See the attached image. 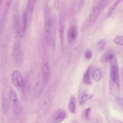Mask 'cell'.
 Wrapping results in <instances>:
<instances>
[{"mask_svg":"<svg viewBox=\"0 0 123 123\" xmlns=\"http://www.w3.org/2000/svg\"><path fill=\"white\" fill-rule=\"evenodd\" d=\"M110 73L109 87L111 94L116 98L120 95L119 70L117 60L115 56L110 62Z\"/></svg>","mask_w":123,"mask_h":123,"instance_id":"cell-1","label":"cell"},{"mask_svg":"<svg viewBox=\"0 0 123 123\" xmlns=\"http://www.w3.org/2000/svg\"><path fill=\"white\" fill-rule=\"evenodd\" d=\"M111 0H101L98 4L93 6V9L88 17L82 24L80 29L81 32H83L87 30L96 21Z\"/></svg>","mask_w":123,"mask_h":123,"instance_id":"cell-2","label":"cell"},{"mask_svg":"<svg viewBox=\"0 0 123 123\" xmlns=\"http://www.w3.org/2000/svg\"><path fill=\"white\" fill-rule=\"evenodd\" d=\"M53 20L50 17L49 11H46L44 21V34L46 41L48 43L54 42L53 40Z\"/></svg>","mask_w":123,"mask_h":123,"instance_id":"cell-3","label":"cell"},{"mask_svg":"<svg viewBox=\"0 0 123 123\" xmlns=\"http://www.w3.org/2000/svg\"><path fill=\"white\" fill-rule=\"evenodd\" d=\"M77 20L76 18L73 19L67 31V39L70 45L73 46L77 37Z\"/></svg>","mask_w":123,"mask_h":123,"instance_id":"cell-4","label":"cell"},{"mask_svg":"<svg viewBox=\"0 0 123 123\" xmlns=\"http://www.w3.org/2000/svg\"><path fill=\"white\" fill-rule=\"evenodd\" d=\"M21 36L15 34V40L13 47V58L15 64H19L22 60V53L21 49L20 38Z\"/></svg>","mask_w":123,"mask_h":123,"instance_id":"cell-5","label":"cell"},{"mask_svg":"<svg viewBox=\"0 0 123 123\" xmlns=\"http://www.w3.org/2000/svg\"><path fill=\"white\" fill-rule=\"evenodd\" d=\"M9 98L12 105L14 113L15 116H18L22 111V107L19 101L17 94L13 89L10 90Z\"/></svg>","mask_w":123,"mask_h":123,"instance_id":"cell-6","label":"cell"},{"mask_svg":"<svg viewBox=\"0 0 123 123\" xmlns=\"http://www.w3.org/2000/svg\"><path fill=\"white\" fill-rule=\"evenodd\" d=\"M42 73L43 81L45 84H46L49 78L50 70L49 63L46 58L43 59L42 62Z\"/></svg>","mask_w":123,"mask_h":123,"instance_id":"cell-7","label":"cell"},{"mask_svg":"<svg viewBox=\"0 0 123 123\" xmlns=\"http://www.w3.org/2000/svg\"><path fill=\"white\" fill-rule=\"evenodd\" d=\"M12 81L13 85L18 87H22L24 85L23 77L18 70H14L12 74Z\"/></svg>","mask_w":123,"mask_h":123,"instance_id":"cell-8","label":"cell"},{"mask_svg":"<svg viewBox=\"0 0 123 123\" xmlns=\"http://www.w3.org/2000/svg\"><path fill=\"white\" fill-rule=\"evenodd\" d=\"M67 114L63 109H59L56 110L52 116V120L54 123H59L63 121L66 117Z\"/></svg>","mask_w":123,"mask_h":123,"instance_id":"cell-9","label":"cell"},{"mask_svg":"<svg viewBox=\"0 0 123 123\" xmlns=\"http://www.w3.org/2000/svg\"><path fill=\"white\" fill-rule=\"evenodd\" d=\"M65 26V19L62 15H61L59 18V31L60 35V39L61 44L62 45L64 42V32Z\"/></svg>","mask_w":123,"mask_h":123,"instance_id":"cell-10","label":"cell"},{"mask_svg":"<svg viewBox=\"0 0 123 123\" xmlns=\"http://www.w3.org/2000/svg\"><path fill=\"white\" fill-rule=\"evenodd\" d=\"M27 24V12L26 10L24 11L23 14L22 24L21 25V35L22 36H24L25 33Z\"/></svg>","mask_w":123,"mask_h":123,"instance_id":"cell-11","label":"cell"},{"mask_svg":"<svg viewBox=\"0 0 123 123\" xmlns=\"http://www.w3.org/2000/svg\"><path fill=\"white\" fill-rule=\"evenodd\" d=\"M75 104H76V98L74 95H71L70 97L68 108L69 111L72 113H74L75 111Z\"/></svg>","mask_w":123,"mask_h":123,"instance_id":"cell-12","label":"cell"},{"mask_svg":"<svg viewBox=\"0 0 123 123\" xmlns=\"http://www.w3.org/2000/svg\"><path fill=\"white\" fill-rule=\"evenodd\" d=\"M115 56L114 54L111 52H108L103 54L100 59V61L102 63L110 62Z\"/></svg>","mask_w":123,"mask_h":123,"instance_id":"cell-13","label":"cell"},{"mask_svg":"<svg viewBox=\"0 0 123 123\" xmlns=\"http://www.w3.org/2000/svg\"><path fill=\"white\" fill-rule=\"evenodd\" d=\"M92 77H93V79L95 82H99L101 80L102 77L101 70L99 69H96L93 73Z\"/></svg>","mask_w":123,"mask_h":123,"instance_id":"cell-14","label":"cell"},{"mask_svg":"<svg viewBox=\"0 0 123 123\" xmlns=\"http://www.w3.org/2000/svg\"><path fill=\"white\" fill-rule=\"evenodd\" d=\"M91 71V67H89L86 70V72H85L84 77H83V79L86 85H90L91 84V81H90V73Z\"/></svg>","mask_w":123,"mask_h":123,"instance_id":"cell-15","label":"cell"},{"mask_svg":"<svg viewBox=\"0 0 123 123\" xmlns=\"http://www.w3.org/2000/svg\"><path fill=\"white\" fill-rule=\"evenodd\" d=\"M93 97V95L91 94H84L80 98L79 104L81 106L84 105L86 102L89 99H91Z\"/></svg>","mask_w":123,"mask_h":123,"instance_id":"cell-16","label":"cell"},{"mask_svg":"<svg viewBox=\"0 0 123 123\" xmlns=\"http://www.w3.org/2000/svg\"><path fill=\"white\" fill-rule=\"evenodd\" d=\"M36 0H28L27 3V11L32 13L34 9Z\"/></svg>","mask_w":123,"mask_h":123,"instance_id":"cell-17","label":"cell"},{"mask_svg":"<svg viewBox=\"0 0 123 123\" xmlns=\"http://www.w3.org/2000/svg\"><path fill=\"white\" fill-rule=\"evenodd\" d=\"M122 0H117L116 1V2L112 5V6L111 8V9L109 10V12H108L107 13L108 17H109V16H110L111 15V14L114 11V10L118 6L119 4L120 3V2H121Z\"/></svg>","mask_w":123,"mask_h":123,"instance_id":"cell-18","label":"cell"},{"mask_svg":"<svg viewBox=\"0 0 123 123\" xmlns=\"http://www.w3.org/2000/svg\"><path fill=\"white\" fill-rule=\"evenodd\" d=\"M114 43L117 45L123 46V35L118 36L116 37L113 40Z\"/></svg>","mask_w":123,"mask_h":123,"instance_id":"cell-19","label":"cell"},{"mask_svg":"<svg viewBox=\"0 0 123 123\" xmlns=\"http://www.w3.org/2000/svg\"><path fill=\"white\" fill-rule=\"evenodd\" d=\"M106 42L105 39H101L97 43V48L99 49H102L106 45Z\"/></svg>","mask_w":123,"mask_h":123,"instance_id":"cell-20","label":"cell"},{"mask_svg":"<svg viewBox=\"0 0 123 123\" xmlns=\"http://www.w3.org/2000/svg\"><path fill=\"white\" fill-rule=\"evenodd\" d=\"M93 54L91 50H87L85 53V57L87 60H90L92 58Z\"/></svg>","mask_w":123,"mask_h":123,"instance_id":"cell-21","label":"cell"},{"mask_svg":"<svg viewBox=\"0 0 123 123\" xmlns=\"http://www.w3.org/2000/svg\"><path fill=\"white\" fill-rule=\"evenodd\" d=\"M91 111V108H88L85 110L84 111V116L86 119H88L89 116V114Z\"/></svg>","mask_w":123,"mask_h":123,"instance_id":"cell-22","label":"cell"},{"mask_svg":"<svg viewBox=\"0 0 123 123\" xmlns=\"http://www.w3.org/2000/svg\"><path fill=\"white\" fill-rule=\"evenodd\" d=\"M53 3L55 8L56 10H58L60 5V0H53Z\"/></svg>","mask_w":123,"mask_h":123,"instance_id":"cell-23","label":"cell"},{"mask_svg":"<svg viewBox=\"0 0 123 123\" xmlns=\"http://www.w3.org/2000/svg\"><path fill=\"white\" fill-rule=\"evenodd\" d=\"M116 100L119 104L123 107V98H120L119 97L116 98Z\"/></svg>","mask_w":123,"mask_h":123,"instance_id":"cell-24","label":"cell"},{"mask_svg":"<svg viewBox=\"0 0 123 123\" xmlns=\"http://www.w3.org/2000/svg\"><path fill=\"white\" fill-rule=\"evenodd\" d=\"M111 123H123V122L114 118H112V119H111Z\"/></svg>","mask_w":123,"mask_h":123,"instance_id":"cell-25","label":"cell"},{"mask_svg":"<svg viewBox=\"0 0 123 123\" xmlns=\"http://www.w3.org/2000/svg\"><path fill=\"white\" fill-rule=\"evenodd\" d=\"M100 0H94V2H93V3H94V6H95V5H96L97 4H98L99 2V1H100Z\"/></svg>","mask_w":123,"mask_h":123,"instance_id":"cell-26","label":"cell"},{"mask_svg":"<svg viewBox=\"0 0 123 123\" xmlns=\"http://www.w3.org/2000/svg\"><path fill=\"white\" fill-rule=\"evenodd\" d=\"M2 0H0V5L1 3V2H2Z\"/></svg>","mask_w":123,"mask_h":123,"instance_id":"cell-27","label":"cell"}]
</instances>
